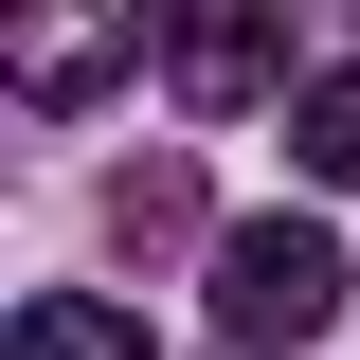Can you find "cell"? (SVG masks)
Wrapping results in <instances>:
<instances>
[{
  "instance_id": "obj_5",
  "label": "cell",
  "mask_w": 360,
  "mask_h": 360,
  "mask_svg": "<svg viewBox=\"0 0 360 360\" xmlns=\"http://www.w3.org/2000/svg\"><path fill=\"white\" fill-rule=\"evenodd\" d=\"M127 37H18V90H108Z\"/></svg>"
},
{
  "instance_id": "obj_4",
  "label": "cell",
  "mask_w": 360,
  "mask_h": 360,
  "mask_svg": "<svg viewBox=\"0 0 360 360\" xmlns=\"http://www.w3.org/2000/svg\"><path fill=\"white\" fill-rule=\"evenodd\" d=\"M288 144H307V180H342V198H360V72H307Z\"/></svg>"
},
{
  "instance_id": "obj_2",
  "label": "cell",
  "mask_w": 360,
  "mask_h": 360,
  "mask_svg": "<svg viewBox=\"0 0 360 360\" xmlns=\"http://www.w3.org/2000/svg\"><path fill=\"white\" fill-rule=\"evenodd\" d=\"M162 72L198 90V108H252V90H288V18H252V0H217V18H180Z\"/></svg>"
},
{
  "instance_id": "obj_3",
  "label": "cell",
  "mask_w": 360,
  "mask_h": 360,
  "mask_svg": "<svg viewBox=\"0 0 360 360\" xmlns=\"http://www.w3.org/2000/svg\"><path fill=\"white\" fill-rule=\"evenodd\" d=\"M18 360H144V324L90 307V288H54V307H18Z\"/></svg>"
},
{
  "instance_id": "obj_1",
  "label": "cell",
  "mask_w": 360,
  "mask_h": 360,
  "mask_svg": "<svg viewBox=\"0 0 360 360\" xmlns=\"http://www.w3.org/2000/svg\"><path fill=\"white\" fill-rule=\"evenodd\" d=\"M324 307H342V252H324L307 217H252V234H217V342H234V360H288Z\"/></svg>"
}]
</instances>
